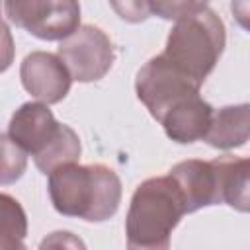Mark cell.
<instances>
[{
  "instance_id": "3957f363",
  "label": "cell",
  "mask_w": 250,
  "mask_h": 250,
  "mask_svg": "<svg viewBox=\"0 0 250 250\" xmlns=\"http://www.w3.org/2000/svg\"><path fill=\"white\" fill-rule=\"evenodd\" d=\"M225 43L227 33L223 20L201 2L176 20L162 55L189 78L203 84L219 62Z\"/></svg>"
},
{
  "instance_id": "e0dca14e",
  "label": "cell",
  "mask_w": 250,
  "mask_h": 250,
  "mask_svg": "<svg viewBox=\"0 0 250 250\" xmlns=\"http://www.w3.org/2000/svg\"><path fill=\"white\" fill-rule=\"evenodd\" d=\"M109 4L113 12L129 23H141L150 16L145 0H109Z\"/></svg>"
},
{
  "instance_id": "4fadbf2b",
  "label": "cell",
  "mask_w": 250,
  "mask_h": 250,
  "mask_svg": "<svg viewBox=\"0 0 250 250\" xmlns=\"http://www.w3.org/2000/svg\"><path fill=\"white\" fill-rule=\"evenodd\" d=\"M80 139L78 135L74 133V129H70L68 125H62L59 137L37 156H33V162L35 166L43 172V174H49L51 170H55L57 166L61 164H66V162H78L80 158Z\"/></svg>"
},
{
  "instance_id": "52a82bcc",
  "label": "cell",
  "mask_w": 250,
  "mask_h": 250,
  "mask_svg": "<svg viewBox=\"0 0 250 250\" xmlns=\"http://www.w3.org/2000/svg\"><path fill=\"white\" fill-rule=\"evenodd\" d=\"M20 78L25 92L47 105L64 100L72 84V76L61 57L47 51L29 53L20 66Z\"/></svg>"
},
{
  "instance_id": "8992f818",
  "label": "cell",
  "mask_w": 250,
  "mask_h": 250,
  "mask_svg": "<svg viewBox=\"0 0 250 250\" xmlns=\"http://www.w3.org/2000/svg\"><path fill=\"white\" fill-rule=\"evenodd\" d=\"M57 55L68 68L72 80L96 82L104 78L115 59L111 39L96 25H78L70 35L61 39Z\"/></svg>"
},
{
  "instance_id": "5bb4252c",
  "label": "cell",
  "mask_w": 250,
  "mask_h": 250,
  "mask_svg": "<svg viewBox=\"0 0 250 250\" xmlns=\"http://www.w3.org/2000/svg\"><path fill=\"white\" fill-rule=\"evenodd\" d=\"M0 234L20 244H23L27 234V215L23 207L16 197L4 191H0Z\"/></svg>"
},
{
  "instance_id": "7c38bea8",
  "label": "cell",
  "mask_w": 250,
  "mask_h": 250,
  "mask_svg": "<svg viewBox=\"0 0 250 250\" xmlns=\"http://www.w3.org/2000/svg\"><path fill=\"white\" fill-rule=\"evenodd\" d=\"M217 172L221 203L230 205L232 209L246 213L250 209V188H248V172L250 162L248 158L223 154L211 160Z\"/></svg>"
},
{
  "instance_id": "8fae6325",
  "label": "cell",
  "mask_w": 250,
  "mask_h": 250,
  "mask_svg": "<svg viewBox=\"0 0 250 250\" xmlns=\"http://www.w3.org/2000/svg\"><path fill=\"white\" fill-rule=\"evenodd\" d=\"M250 135V105H225L221 109H213L211 123L203 135V141L215 148L230 150L246 145Z\"/></svg>"
},
{
  "instance_id": "ba28073f",
  "label": "cell",
  "mask_w": 250,
  "mask_h": 250,
  "mask_svg": "<svg viewBox=\"0 0 250 250\" xmlns=\"http://www.w3.org/2000/svg\"><path fill=\"white\" fill-rule=\"evenodd\" d=\"M64 123H59L43 102H27L21 104L8 125L10 139L20 145L27 154H41L61 133Z\"/></svg>"
},
{
  "instance_id": "ac0fdd59",
  "label": "cell",
  "mask_w": 250,
  "mask_h": 250,
  "mask_svg": "<svg viewBox=\"0 0 250 250\" xmlns=\"http://www.w3.org/2000/svg\"><path fill=\"white\" fill-rule=\"evenodd\" d=\"M14 55H16V45H14V37L10 27L0 20V74L6 72L12 62H14Z\"/></svg>"
},
{
  "instance_id": "30bf717a",
  "label": "cell",
  "mask_w": 250,
  "mask_h": 250,
  "mask_svg": "<svg viewBox=\"0 0 250 250\" xmlns=\"http://www.w3.org/2000/svg\"><path fill=\"white\" fill-rule=\"evenodd\" d=\"M211 115L213 105L205 102L199 94H193L172 105L158 123H162L168 139L180 145H189L203 139L211 123Z\"/></svg>"
},
{
  "instance_id": "277c9868",
  "label": "cell",
  "mask_w": 250,
  "mask_h": 250,
  "mask_svg": "<svg viewBox=\"0 0 250 250\" xmlns=\"http://www.w3.org/2000/svg\"><path fill=\"white\" fill-rule=\"evenodd\" d=\"M199 82L189 78L164 55H156L146 61L135 78L137 98L156 121H160L162 115L184 98L199 94Z\"/></svg>"
},
{
  "instance_id": "5b68a950",
  "label": "cell",
  "mask_w": 250,
  "mask_h": 250,
  "mask_svg": "<svg viewBox=\"0 0 250 250\" xmlns=\"http://www.w3.org/2000/svg\"><path fill=\"white\" fill-rule=\"evenodd\" d=\"M8 20L43 41H61L80 25L78 0H4Z\"/></svg>"
},
{
  "instance_id": "6da1fadb",
  "label": "cell",
  "mask_w": 250,
  "mask_h": 250,
  "mask_svg": "<svg viewBox=\"0 0 250 250\" xmlns=\"http://www.w3.org/2000/svg\"><path fill=\"white\" fill-rule=\"evenodd\" d=\"M121 193L119 176L105 164L66 162L49 172L51 203L64 217L107 221L117 213Z\"/></svg>"
},
{
  "instance_id": "9c48e42d",
  "label": "cell",
  "mask_w": 250,
  "mask_h": 250,
  "mask_svg": "<svg viewBox=\"0 0 250 250\" xmlns=\"http://www.w3.org/2000/svg\"><path fill=\"white\" fill-rule=\"evenodd\" d=\"M174 182L178 184L184 203H186V213H193L201 207L209 205H219L221 203V193H219V182H217V172L213 162L205 160H184L172 166L170 174Z\"/></svg>"
},
{
  "instance_id": "7a4b0ae2",
  "label": "cell",
  "mask_w": 250,
  "mask_h": 250,
  "mask_svg": "<svg viewBox=\"0 0 250 250\" xmlns=\"http://www.w3.org/2000/svg\"><path fill=\"white\" fill-rule=\"evenodd\" d=\"M186 215L182 191L172 176L148 178L137 186L125 219L131 250H166L170 234Z\"/></svg>"
},
{
  "instance_id": "9a60e30c",
  "label": "cell",
  "mask_w": 250,
  "mask_h": 250,
  "mask_svg": "<svg viewBox=\"0 0 250 250\" xmlns=\"http://www.w3.org/2000/svg\"><path fill=\"white\" fill-rule=\"evenodd\" d=\"M27 168V152L10 135L0 133V186L16 184Z\"/></svg>"
},
{
  "instance_id": "2e32d148",
  "label": "cell",
  "mask_w": 250,
  "mask_h": 250,
  "mask_svg": "<svg viewBox=\"0 0 250 250\" xmlns=\"http://www.w3.org/2000/svg\"><path fill=\"white\" fill-rule=\"evenodd\" d=\"M148 14L158 16L162 20H178L186 12H189L193 6L201 4V0H145Z\"/></svg>"
}]
</instances>
